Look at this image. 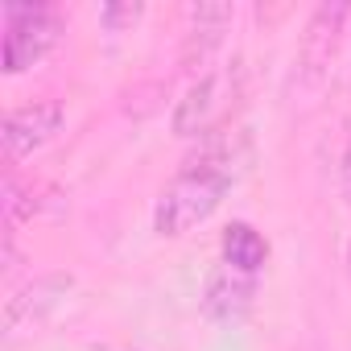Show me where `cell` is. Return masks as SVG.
Listing matches in <instances>:
<instances>
[{"label":"cell","instance_id":"cell-12","mask_svg":"<svg viewBox=\"0 0 351 351\" xmlns=\"http://www.w3.org/2000/svg\"><path fill=\"white\" fill-rule=\"evenodd\" d=\"M347 269H351V256H347Z\"/></svg>","mask_w":351,"mask_h":351},{"label":"cell","instance_id":"cell-3","mask_svg":"<svg viewBox=\"0 0 351 351\" xmlns=\"http://www.w3.org/2000/svg\"><path fill=\"white\" fill-rule=\"evenodd\" d=\"M66 124V108L62 99H34V104H21L5 116L0 124V141H5V157L9 161H21L29 157L34 149L50 145Z\"/></svg>","mask_w":351,"mask_h":351},{"label":"cell","instance_id":"cell-5","mask_svg":"<svg viewBox=\"0 0 351 351\" xmlns=\"http://www.w3.org/2000/svg\"><path fill=\"white\" fill-rule=\"evenodd\" d=\"M256 281H261V277H248V273H240V269H232V265H219V269L207 277L203 314H207L211 322H219V326L240 322V318L252 310V302H256Z\"/></svg>","mask_w":351,"mask_h":351},{"label":"cell","instance_id":"cell-10","mask_svg":"<svg viewBox=\"0 0 351 351\" xmlns=\"http://www.w3.org/2000/svg\"><path fill=\"white\" fill-rule=\"evenodd\" d=\"M141 13H145L141 5H120V0H112V5H104V9H99V21H104L112 34H120L124 25H136V21H141Z\"/></svg>","mask_w":351,"mask_h":351},{"label":"cell","instance_id":"cell-11","mask_svg":"<svg viewBox=\"0 0 351 351\" xmlns=\"http://www.w3.org/2000/svg\"><path fill=\"white\" fill-rule=\"evenodd\" d=\"M343 199L351 207V136H347V149H343Z\"/></svg>","mask_w":351,"mask_h":351},{"label":"cell","instance_id":"cell-1","mask_svg":"<svg viewBox=\"0 0 351 351\" xmlns=\"http://www.w3.org/2000/svg\"><path fill=\"white\" fill-rule=\"evenodd\" d=\"M236 182V157L232 145L219 136H207V145L182 161V169L169 178V186L161 191L157 207H153V232L165 240H178L186 232H195L199 223H207L219 203L228 199Z\"/></svg>","mask_w":351,"mask_h":351},{"label":"cell","instance_id":"cell-2","mask_svg":"<svg viewBox=\"0 0 351 351\" xmlns=\"http://www.w3.org/2000/svg\"><path fill=\"white\" fill-rule=\"evenodd\" d=\"M62 34V17L42 0H9L5 5V71L21 75L25 66L42 62Z\"/></svg>","mask_w":351,"mask_h":351},{"label":"cell","instance_id":"cell-8","mask_svg":"<svg viewBox=\"0 0 351 351\" xmlns=\"http://www.w3.org/2000/svg\"><path fill=\"white\" fill-rule=\"evenodd\" d=\"M71 277L66 273H46V277H34L29 285H21L9 302H5V335H17L25 322H38L42 314H50L66 293H71Z\"/></svg>","mask_w":351,"mask_h":351},{"label":"cell","instance_id":"cell-9","mask_svg":"<svg viewBox=\"0 0 351 351\" xmlns=\"http://www.w3.org/2000/svg\"><path fill=\"white\" fill-rule=\"evenodd\" d=\"M219 248H223V265H232V269H240L248 277H261V269L269 265V240L244 219L223 228V244Z\"/></svg>","mask_w":351,"mask_h":351},{"label":"cell","instance_id":"cell-6","mask_svg":"<svg viewBox=\"0 0 351 351\" xmlns=\"http://www.w3.org/2000/svg\"><path fill=\"white\" fill-rule=\"evenodd\" d=\"M219 108H223V99H219V75L207 71V75H199L182 91L178 104H173V116H169L173 136H211Z\"/></svg>","mask_w":351,"mask_h":351},{"label":"cell","instance_id":"cell-4","mask_svg":"<svg viewBox=\"0 0 351 351\" xmlns=\"http://www.w3.org/2000/svg\"><path fill=\"white\" fill-rule=\"evenodd\" d=\"M347 17H351V5L347 0H326V5H318L302 29V42H298V66L310 83H318L335 54H339V42H343V29H347Z\"/></svg>","mask_w":351,"mask_h":351},{"label":"cell","instance_id":"cell-7","mask_svg":"<svg viewBox=\"0 0 351 351\" xmlns=\"http://www.w3.org/2000/svg\"><path fill=\"white\" fill-rule=\"evenodd\" d=\"M232 25V5H191L186 9V42H182V66L199 71L211 62V54L223 46V34Z\"/></svg>","mask_w":351,"mask_h":351}]
</instances>
